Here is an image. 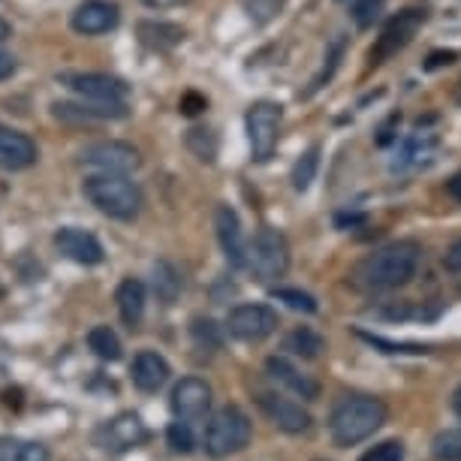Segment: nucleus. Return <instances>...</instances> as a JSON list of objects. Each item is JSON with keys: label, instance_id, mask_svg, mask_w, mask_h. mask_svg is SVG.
Here are the masks:
<instances>
[{"label": "nucleus", "instance_id": "nucleus-30", "mask_svg": "<svg viewBox=\"0 0 461 461\" xmlns=\"http://www.w3.org/2000/svg\"><path fill=\"white\" fill-rule=\"evenodd\" d=\"M317 169H320V148H308V151L302 154L299 160H295V167H293V187L295 190H308L311 187V181H314L317 176Z\"/></svg>", "mask_w": 461, "mask_h": 461}, {"label": "nucleus", "instance_id": "nucleus-16", "mask_svg": "<svg viewBox=\"0 0 461 461\" xmlns=\"http://www.w3.org/2000/svg\"><path fill=\"white\" fill-rule=\"evenodd\" d=\"M37 158H40L37 142L28 133L13 127H0V169H10V172L31 169Z\"/></svg>", "mask_w": 461, "mask_h": 461}, {"label": "nucleus", "instance_id": "nucleus-22", "mask_svg": "<svg viewBox=\"0 0 461 461\" xmlns=\"http://www.w3.org/2000/svg\"><path fill=\"white\" fill-rule=\"evenodd\" d=\"M434 145H438V139L429 136V133H413L407 142L402 145V151H398V158L393 163V169H407V167H420L431 158Z\"/></svg>", "mask_w": 461, "mask_h": 461}, {"label": "nucleus", "instance_id": "nucleus-31", "mask_svg": "<svg viewBox=\"0 0 461 461\" xmlns=\"http://www.w3.org/2000/svg\"><path fill=\"white\" fill-rule=\"evenodd\" d=\"M190 335H194V341L199 347H205V350H217V347L223 344L221 326H217L214 320H208V317H196L194 326H190Z\"/></svg>", "mask_w": 461, "mask_h": 461}, {"label": "nucleus", "instance_id": "nucleus-33", "mask_svg": "<svg viewBox=\"0 0 461 461\" xmlns=\"http://www.w3.org/2000/svg\"><path fill=\"white\" fill-rule=\"evenodd\" d=\"M284 4H286V0H248L245 10H248L250 22H254V24H268L277 13L284 10Z\"/></svg>", "mask_w": 461, "mask_h": 461}, {"label": "nucleus", "instance_id": "nucleus-27", "mask_svg": "<svg viewBox=\"0 0 461 461\" xmlns=\"http://www.w3.org/2000/svg\"><path fill=\"white\" fill-rule=\"evenodd\" d=\"M344 46H347V40L344 37H335L332 42H329V49H326V58H323V67H320V73L311 79V85H308V91L302 94V97H314V94L323 88V85L332 79L335 76V69H338V64H341V58H344Z\"/></svg>", "mask_w": 461, "mask_h": 461}, {"label": "nucleus", "instance_id": "nucleus-11", "mask_svg": "<svg viewBox=\"0 0 461 461\" xmlns=\"http://www.w3.org/2000/svg\"><path fill=\"white\" fill-rule=\"evenodd\" d=\"M121 22V10L112 0H85V4L76 6L73 19H69V28L82 37H103V33L115 31Z\"/></svg>", "mask_w": 461, "mask_h": 461}, {"label": "nucleus", "instance_id": "nucleus-38", "mask_svg": "<svg viewBox=\"0 0 461 461\" xmlns=\"http://www.w3.org/2000/svg\"><path fill=\"white\" fill-rule=\"evenodd\" d=\"M365 341L374 344V347H383V353H425V347H416V344H393V341H383L377 335H368V332H359Z\"/></svg>", "mask_w": 461, "mask_h": 461}, {"label": "nucleus", "instance_id": "nucleus-44", "mask_svg": "<svg viewBox=\"0 0 461 461\" xmlns=\"http://www.w3.org/2000/svg\"><path fill=\"white\" fill-rule=\"evenodd\" d=\"M10 37H13V24L6 19H0V42H6Z\"/></svg>", "mask_w": 461, "mask_h": 461}, {"label": "nucleus", "instance_id": "nucleus-17", "mask_svg": "<svg viewBox=\"0 0 461 461\" xmlns=\"http://www.w3.org/2000/svg\"><path fill=\"white\" fill-rule=\"evenodd\" d=\"M55 118L69 124H85V121H118L127 118L124 103H103V100H79V103H55Z\"/></svg>", "mask_w": 461, "mask_h": 461}, {"label": "nucleus", "instance_id": "nucleus-42", "mask_svg": "<svg viewBox=\"0 0 461 461\" xmlns=\"http://www.w3.org/2000/svg\"><path fill=\"white\" fill-rule=\"evenodd\" d=\"M452 60H456V55H452V51H434V55L429 58V69H438V67H443V64H452Z\"/></svg>", "mask_w": 461, "mask_h": 461}, {"label": "nucleus", "instance_id": "nucleus-23", "mask_svg": "<svg viewBox=\"0 0 461 461\" xmlns=\"http://www.w3.org/2000/svg\"><path fill=\"white\" fill-rule=\"evenodd\" d=\"M0 461H51V456L37 440L0 438Z\"/></svg>", "mask_w": 461, "mask_h": 461}, {"label": "nucleus", "instance_id": "nucleus-41", "mask_svg": "<svg viewBox=\"0 0 461 461\" xmlns=\"http://www.w3.org/2000/svg\"><path fill=\"white\" fill-rule=\"evenodd\" d=\"M13 73H15V58L6 55V51H0V82L10 79Z\"/></svg>", "mask_w": 461, "mask_h": 461}, {"label": "nucleus", "instance_id": "nucleus-14", "mask_svg": "<svg viewBox=\"0 0 461 461\" xmlns=\"http://www.w3.org/2000/svg\"><path fill=\"white\" fill-rule=\"evenodd\" d=\"M214 230H217V241H221L226 263L232 268H245L248 266V241H245V232H241L239 214L232 212L230 205H221L214 212Z\"/></svg>", "mask_w": 461, "mask_h": 461}, {"label": "nucleus", "instance_id": "nucleus-26", "mask_svg": "<svg viewBox=\"0 0 461 461\" xmlns=\"http://www.w3.org/2000/svg\"><path fill=\"white\" fill-rule=\"evenodd\" d=\"M154 293H158V299L163 304H172L178 299V293H181V275H178V268L167 263V259H160L158 266H154Z\"/></svg>", "mask_w": 461, "mask_h": 461}, {"label": "nucleus", "instance_id": "nucleus-1", "mask_svg": "<svg viewBox=\"0 0 461 461\" xmlns=\"http://www.w3.org/2000/svg\"><path fill=\"white\" fill-rule=\"evenodd\" d=\"M420 257H422V250L416 241H393V245H383L356 266L353 286L362 293L398 290V286H404L416 275Z\"/></svg>", "mask_w": 461, "mask_h": 461}, {"label": "nucleus", "instance_id": "nucleus-47", "mask_svg": "<svg viewBox=\"0 0 461 461\" xmlns=\"http://www.w3.org/2000/svg\"><path fill=\"white\" fill-rule=\"evenodd\" d=\"M347 4H350V0H347Z\"/></svg>", "mask_w": 461, "mask_h": 461}, {"label": "nucleus", "instance_id": "nucleus-45", "mask_svg": "<svg viewBox=\"0 0 461 461\" xmlns=\"http://www.w3.org/2000/svg\"><path fill=\"white\" fill-rule=\"evenodd\" d=\"M449 194H452V196H456V199H461V172H458V176H456V178H452V181H449Z\"/></svg>", "mask_w": 461, "mask_h": 461}, {"label": "nucleus", "instance_id": "nucleus-19", "mask_svg": "<svg viewBox=\"0 0 461 461\" xmlns=\"http://www.w3.org/2000/svg\"><path fill=\"white\" fill-rule=\"evenodd\" d=\"M169 374V362L154 350H142L130 365V377H133L139 393H160L167 386Z\"/></svg>", "mask_w": 461, "mask_h": 461}, {"label": "nucleus", "instance_id": "nucleus-32", "mask_svg": "<svg viewBox=\"0 0 461 461\" xmlns=\"http://www.w3.org/2000/svg\"><path fill=\"white\" fill-rule=\"evenodd\" d=\"M187 148L196 154L199 160L212 163V160H214V151H217V139H214L212 130H190V136H187Z\"/></svg>", "mask_w": 461, "mask_h": 461}, {"label": "nucleus", "instance_id": "nucleus-9", "mask_svg": "<svg viewBox=\"0 0 461 461\" xmlns=\"http://www.w3.org/2000/svg\"><path fill=\"white\" fill-rule=\"evenodd\" d=\"M79 158L85 167H94L100 172H121V176H130V172L139 169V163H142L136 148L127 142H118V139H103V142L82 148Z\"/></svg>", "mask_w": 461, "mask_h": 461}, {"label": "nucleus", "instance_id": "nucleus-46", "mask_svg": "<svg viewBox=\"0 0 461 461\" xmlns=\"http://www.w3.org/2000/svg\"><path fill=\"white\" fill-rule=\"evenodd\" d=\"M452 411H456V416L461 420V386L456 389V393H452Z\"/></svg>", "mask_w": 461, "mask_h": 461}, {"label": "nucleus", "instance_id": "nucleus-12", "mask_svg": "<svg viewBox=\"0 0 461 461\" xmlns=\"http://www.w3.org/2000/svg\"><path fill=\"white\" fill-rule=\"evenodd\" d=\"M169 404H172L176 420L196 422V420H203L208 413V407H212V386H208L203 377H185L172 389Z\"/></svg>", "mask_w": 461, "mask_h": 461}, {"label": "nucleus", "instance_id": "nucleus-13", "mask_svg": "<svg viewBox=\"0 0 461 461\" xmlns=\"http://www.w3.org/2000/svg\"><path fill=\"white\" fill-rule=\"evenodd\" d=\"M145 440H148V429L136 413H121L115 420H109L106 425H100V431H97V443L103 449H112V452L136 449V447H142Z\"/></svg>", "mask_w": 461, "mask_h": 461}, {"label": "nucleus", "instance_id": "nucleus-20", "mask_svg": "<svg viewBox=\"0 0 461 461\" xmlns=\"http://www.w3.org/2000/svg\"><path fill=\"white\" fill-rule=\"evenodd\" d=\"M266 368H268V374H272L277 383H284L290 393L304 398V402H314V398L320 395L317 380H311L308 374H302L290 359H284V356H272V359L266 362Z\"/></svg>", "mask_w": 461, "mask_h": 461}, {"label": "nucleus", "instance_id": "nucleus-15", "mask_svg": "<svg viewBox=\"0 0 461 461\" xmlns=\"http://www.w3.org/2000/svg\"><path fill=\"white\" fill-rule=\"evenodd\" d=\"M55 248L67 259H73V263H79V266H100L103 257H106L97 236L88 230H79V226H64V230H58Z\"/></svg>", "mask_w": 461, "mask_h": 461}, {"label": "nucleus", "instance_id": "nucleus-43", "mask_svg": "<svg viewBox=\"0 0 461 461\" xmlns=\"http://www.w3.org/2000/svg\"><path fill=\"white\" fill-rule=\"evenodd\" d=\"M139 4H145L148 10H172V6H181L187 0H139Z\"/></svg>", "mask_w": 461, "mask_h": 461}, {"label": "nucleus", "instance_id": "nucleus-10", "mask_svg": "<svg viewBox=\"0 0 461 461\" xmlns=\"http://www.w3.org/2000/svg\"><path fill=\"white\" fill-rule=\"evenodd\" d=\"M425 22L422 10H404L395 19H389V24L383 28L377 37V46L371 49V64H383L386 58H393L398 49H404L413 40V33L420 31V24Z\"/></svg>", "mask_w": 461, "mask_h": 461}, {"label": "nucleus", "instance_id": "nucleus-6", "mask_svg": "<svg viewBox=\"0 0 461 461\" xmlns=\"http://www.w3.org/2000/svg\"><path fill=\"white\" fill-rule=\"evenodd\" d=\"M281 121H284V109L272 100H259L248 109L245 127H248V142L254 160L266 163L275 154L277 139H281Z\"/></svg>", "mask_w": 461, "mask_h": 461}, {"label": "nucleus", "instance_id": "nucleus-35", "mask_svg": "<svg viewBox=\"0 0 461 461\" xmlns=\"http://www.w3.org/2000/svg\"><path fill=\"white\" fill-rule=\"evenodd\" d=\"M167 440H169V447L176 449V452H194V447H196V440H194V431H190V422H181V420H176L167 429Z\"/></svg>", "mask_w": 461, "mask_h": 461}, {"label": "nucleus", "instance_id": "nucleus-40", "mask_svg": "<svg viewBox=\"0 0 461 461\" xmlns=\"http://www.w3.org/2000/svg\"><path fill=\"white\" fill-rule=\"evenodd\" d=\"M443 266L449 268V272H461V241H456V245L449 248L447 259H443Z\"/></svg>", "mask_w": 461, "mask_h": 461}, {"label": "nucleus", "instance_id": "nucleus-28", "mask_svg": "<svg viewBox=\"0 0 461 461\" xmlns=\"http://www.w3.org/2000/svg\"><path fill=\"white\" fill-rule=\"evenodd\" d=\"M88 347L94 350V356H100L103 362H115L121 359V341L118 335L112 332L109 326H97L88 332Z\"/></svg>", "mask_w": 461, "mask_h": 461}, {"label": "nucleus", "instance_id": "nucleus-2", "mask_svg": "<svg viewBox=\"0 0 461 461\" xmlns=\"http://www.w3.org/2000/svg\"><path fill=\"white\" fill-rule=\"evenodd\" d=\"M386 422V404L374 395H350L329 416V434L338 447H356L368 440L374 431L383 429Z\"/></svg>", "mask_w": 461, "mask_h": 461}, {"label": "nucleus", "instance_id": "nucleus-3", "mask_svg": "<svg viewBox=\"0 0 461 461\" xmlns=\"http://www.w3.org/2000/svg\"><path fill=\"white\" fill-rule=\"evenodd\" d=\"M82 190L97 212L115 217V221H133L142 212V190L121 172H97V176L85 178Z\"/></svg>", "mask_w": 461, "mask_h": 461}, {"label": "nucleus", "instance_id": "nucleus-36", "mask_svg": "<svg viewBox=\"0 0 461 461\" xmlns=\"http://www.w3.org/2000/svg\"><path fill=\"white\" fill-rule=\"evenodd\" d=\"M359 461H404V443L402 440H383L371 447Z\"/></svg>", "mask_w": 461, "mask_h": 461}, {"label": "nucleus", "instance_id": "nucleus-25", "mask_svg": "<svg viewBox=\"0 0 461 461\" xmlns=\"http://www.w3.org/2000/svg\"><path fill=\"white\" fill-rule=\"evenodd\" d=\"M284 350H290L293 356H302V359H317V356L326 350V341L314 332V329L299 326L284 338Z\"/></svg>", "mask_w": 461, "mask_h": 461}, {"label": "nucleus", "instance_id": "nucleus-24", "mask_svg": "<svg viewBox=\"0 0 461 461\" xmlns=\"http://www.w3.org/2000/svg\"><path fill=\"white\" fill-rule=\"evenodd\" d=\"M139 37L151 49H172L185 40V31L178 24H167V22H142L139 24Z\"/></svg>", "mask_w": 461, "mask_h": 461}, {"label": "nucleus", "instance_id": "nucleus-4", "mask_svg": "<svg viewBox=\"0 0 461 461\" xmlns=\"http://www.w3.org/2000/svg\"><path fill=\"white\" fill-rule=\"evenodd\" d=\"M250 443V420L239 407H223L208 420L205 429V452L212 458L236 456Z\"/></svg>", "mask_w": 461, "mask_h": 461}, {"label": "nucleus", "instance_id": "nucleus-18", "mask_svg": "<svg viewBox=\"0 0 461 461\" xmlns=\"http://www.w3.org/2000/svg\"><path fill=\"white\" fill-rule=\"evenodd\" d=\"M259 404H263L268 420H272L277 429L286 431V434H302V431L311 429L308 411H302V404L290 402V398H281L275 393H263V395H259Z\"/></svg>", "mask_w": 461, "mask_h": 461}, {"label": "nucleus", "instance_id": "nucleus-7", "mask_svg": "<svg viewBox=\"0 0 461 461\" xmlns=\"http://www.w3.org/2000/svg\"><path fill=\"white\" fill-rule=\"evenodd\" d=\"M58 82L67 91H73L82 100H103V103H124L130 94V85L106 73H60Z\"/></svg>", "mask_w": 461, "mask_h": 461}, {"label": "nucleus", "instance_id": "nucleus-34", "mask_svg": "<svg viewBox=\"0 0 461 461\" xmlns=\"http://www.w3.org/2000/svg\"><path fill=\"white\" fill-rule=\"evenodd\" d=\"M272 295L277 302L290 304L293 311H304V314H314L317 311V299L308 293H302V290H286V286H281V290H272Z\"/></svg>", "mask_w": 461, "mask_h": 461}, {"label": "nucleus", "instance_id": "nucleus-37", "mask_svg": "<svg viewBox=\"0 0 461 461\" xmlns=\"http://www.w3.org/2000/svg\"><path fill=\"white\" fill-rule=\"evenodd\" d=\"M383 13V0H353V19L359 28H371Z\"/></svg>", "mask_w": 461, "mask_h": 461}, {"label": "nucleus", "instance_id": "nucleus-8", "mask_svg": "<svg viewBox=\"0 0 461 461\" xmlns=\"http://www.w3.org/2000/svg\"><path fill=\"white\" fill-rule=\"evenodd\" d=\"M277 323H281V320H277V314L268 304H239V308H232L230 317H226L230 335L248 344L266 341L277 329Z\"/></svg>", "mask_w": 461, "mask_h": 461}, {"label": "nucleus", "instance_id": "nucleus-39", "mask_svg": "<svg viewBox=\"0 0 461 461\" xmlns=\"http://www.w3.org/2000/svg\"><path fill=\"white\" fill-rule=\"evenodd\" d=\"M178 109L185 112V115H199V112L205 109V97H203V94H196V91H187L185 97H181Z\"/></svg>", "mask_w": 461, "mask_h": 461}, {"label": "nucleus", "instance_id": "nucleus-5", "mask_svg": "<svg viewBox=\"0 0 461 461\" xmlns=\"http://www.w3.org/2000/svg\"><path fill=\"white\" fill-rule=\"evenodd\" d=\"M248 268L259 281H277L290 268V245H286L284 232L263 226L257 232L254 245L248 248Z\"/></svg>", "mask_w": 461, "mask_h": 461}, {"label": "nucleus", "instance_id": "nucleus-21", "mask_svg": "<svg viewBox=\"0 0 461 461\" xmlns=\"http://www.w3.org/2000/svg\"><path fill=\"white\" fill-rule=\"evenodd\" d=\"M115 302H118L121 320H124L130 329H136L145 317V284L136 281V277H124V281L118 284Z\"/></svg>", "mask_w": 461, "mask_h": 461}, {"label": "nucleus", "instance_id": "nucleus-29", "mask_svg": "<svg viewBox=\"0 0 461 461\" xmlns=\"http://www.w3.org/2000/svg\"><path fill=\"white\" fill-rule=\"evenodd\" d=\"M431 456L438 461H461V429H447L434 434Z\"/></svg>", "mask_w": 461, "mask_h": 461}]
</instances>
